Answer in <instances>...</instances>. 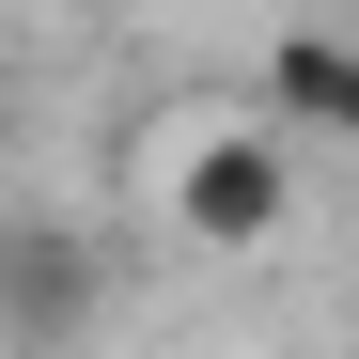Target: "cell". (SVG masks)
I'll return each instance as SVG.
<instances>
[{"label":"cell","instance_id":"cell-2","mask_svg":"<svg viewBox=\"0 0 359 359\" xmlns=\"http://www.w3.org/2000/svg\"><path fill=\"white\" fill-rule=\"evenodd\" d=\"M79 328H94V234L79 219H0V344L63 359Z\"/></svg>","mask_w":359,"mask_h":359},{"label":"cell","instance_id":"cell-1","mask_svg":"<svg viewBox=\"0 0 359 359\" xmlns=\"http://www.w3.org/2000/svg\"><path fill=\"white\" fill-rule=\"evenodd\" d=\"M156 219L188 234V250H266V234L297 219V172H281V126H203L188 156H172Z\"/></svg>","mask_w":359,"mask_h":359},{"label":"cell","instance_id":"cell-3","mask_svg":"<svg viewBox=\"0 0 359 359\" xmlns=\"http://www.w3.org/2000/svg\"><path fill=\"white\" fill-rule=\"evenodd\" d=\"M266 94H281V141L297 126H313V141H359V32H281Z\"/></svg>","mask_w":359,"mask_h":359}]
</instances>
